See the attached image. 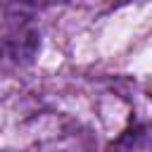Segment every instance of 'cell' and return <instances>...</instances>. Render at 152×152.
<instances>
[{
	"label": "cell",
	"instance_id": "6da1fadb",
	"mask_svg": "<svg viewBox=\"0 0 152 152\" xmlns=\"http://www.w3.org/2000/svg\"><path fill=\"white\" fill-rule=\"evenodd\" d=\"M38 50V28L21 10H7L0 17V52L12 62H28Z\"/></svg>",
	"mask_w": 152,
	"mask_h": 152
},
{
	"label": "cell",
	"instance_id": "3957f363",
	"mask_svg": "<svg viewBox=\"0 0 152 152\" xmlns=\"http://www.w3.org/2000/svg\"><path fill=\"white\" fill-rule=\"evenodd\" d=\"M19 2H38V5H50V2H66V0H19Z\"/></svg>",
	"mask_w": 152,
	"mask_h": 152
},
{
	"label": "cell",
	"instance_id": "7a4b0ae2",
	"mask_svg": "<svg viewBox=\"0 0 152 152\" xmlns=\"http://www.w3.org/2000/svg\"><path fill=\"white\" fill-rule=\"evenodd\" d=\"M109 152H152L150 126L147 124H133V126H128L109 145Z\"/></svg>",
	"mask_w": 152,
	"mask_h": 152
}]
</instances>
